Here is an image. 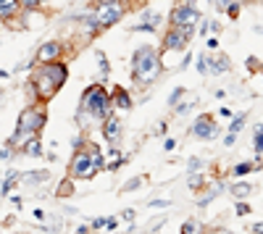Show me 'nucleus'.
I'll use <instances>...</instances> for the list:
<instances>
[{"label": "nucleus", "mask_w": 263, "mask_h": 234, "mask_svg": "<svg viewBox=\"0 0 263 234\" xmlns=\"http://www.w3.org/2000/svg\"><path fill=\"white\" fill-rule=\"evenodd\" d=\"M95 150L98 145H90V147H79L77 155L71 158V166H69V174L71 179H92L98 166H95Z\"/></svg>", "instance_id": "nucleus-5"}, {"label": "nucleus", "mask_w": 263, "mask_h": 234, "mask_svg": "<svg viewBox=\"0 0 263 234\" xmlns=\"http://www.w3.org/2000/svg\"><path fill=\"white\" fill-rule=\"evenodd\" d=\"M18 179H21V177H18V171H13V168H11V171H6V182L0 184V192L8 195V192H11V187H13Z\"/></svg>", "instance_id": "nucleus-20"}, {"label": "nucleus", "mask_w": 263, "mask_h": 234, "mask_svg": "<svg viewBox=\"0 0 263 234\" xmlns=\"http://www.w3.org/2000/svg\"><path fill=\"white\" fill-rule=\"evenodd\" d=\"M218 124H216V119L213 116H208V113H203L200 119H197L195 124H192V134L197 137V140H216L218 137Z\"/></svg>", "instance_id": "nucleus-9"}, {"label": "nucleus", "mask_w": 263, "mask_h": 234, "mask_svg": "<svg viewBox=\"0 0 263 234\" xmlns=\"http://www.w3.org/2000/svg\"><path fill=\"white\" fill-rule=\"evenodd\" d=\"M195 34V29H179V27H171L166 34H163V48H161V53H182V50H187V42H190V37Z\"/></svg>", "instance_id": "nucleus-8"}, {"label": "nucleus", "mask_w": 263, "mask_h": 234, "mask_svg": "<svg viewBox=\"0 0 263 234\" xmlns=\"http://www.w3.org/2000/svg\"><path fill=\"white\" fill-rule=\"evenodd\" d=\"M190 108H192V100H190V103H182L179 108H177V113H179V116H187V113H190Z\"/></svg>", "instance_id": "nucleus-33"}, {"label": "nucleus", "mask_w": 263, "mask_h": 234, "mask_svg": "<svg viewBox=\"0 0 263 234\" xmlns=\"http://www.w3.org/2000/svg\"><path fill=\"white\" fill-rule=\"evenodd\" d=\"M21 6L18 0H0V21H11L16 16H21Z\"/></svg>", "instance_id": "nucleus-13"}, {"label": "nucleus", "mask_w": 263, "mask_h": 234, "mask_svg": "<svg viewBox=\"0 0 263 234\" xmlns=\"http://www.w3.org/2000/svg\"><path fill=\"white\" fill-rule=\"evenodd\" d=\"M126 13V3L124 0H103L95 11V32H103L108 27H114L116 21H121Z\"/></svg>", "instance_id": "nucleus-6"}, {"label": "nucleus", "mask_w": 263, "mask_h": 234, "mask_svg": "<svg viewBox=\"0 0 263 234\" xmlns=\"http://www.w3.org/2000/svg\"><path fill=\"white\" fill-rule=\"evenodd\" d=\"M163 71V61H161V50H156L153 45H140L132 55V76L140 84H153Z\"/></svg>", "instance_id": "nucleus-2"}, {"label": "nucleus", "mask_w": 263, "mask_h": 234, "mask_svg": "<svg viewBox=\"0 0 263 234\" xmlns=\"http://www.w3.org/2000/svg\"><path fill=\"white\" fill-rule=\"evenodd\" d=\"M208 48H211V50H216V48H218V40H216V37H211V40H208Z\"/></svg>", "instance_id": "nucleus-41"}, {"label": "nucleus", "mask_w": 263, "mask_h": 234, "mask_svg": "<svg viewBox=\"0 0 263 234\" xmlns=\"http://www.w3.org/2000/svg\"><path fill=\"white\" fill-rule=\"evenodd\" d=\"M18 3L24 6V8H40L42 3H45V0H18Z\"/></svg>", "instance_id": "nucleus-31"}, {"label": "nucleus", "mask_w": 263, "mask_h": 234, "mask_svg": "<svg viewBox=\"0 0 263 234\" xmlns=\"http://www.w3.org/2000/svg\"><path fill=\"white\" fill-rule=\"evenodd\" d=\"M163 147H166V150H174V147H177V142H174V140H166Z\"/></svg>", "instance_id": "nucleus-40"}, {"label": "nucleus", "mask_w": 263, "mask_h": 234, "mask_svg": "<svg viewBox=\"0 0 263 234\" xmlns=\"http://www.w3.org/2000/svg\"><path fill=\"white\" fill-rule=\"evenodd\" d=\"M48 121V113H45V105H29V108L21 111L18 116V124H16V134L6 140L8 147H18V145H24L32 134H40L42 132V126H45Z\"/></svg>", "instance_id": "nucleus-3"}, {"label": "nucleus", "mask_w": 263, "mask_h": 234, "mask_svg": "<svg viewBox=\"0 0 263 234\" xmlns=\"http://www.w3.org/2000/svg\"><path fill=\"white\" fill-rule=\"evenodd\" d=\"M103 134H105V140L111 142V145H116V142L121 140V121H119L114 113L103 121Z\"/></svg>", "instance_id": "nucleus-12"}, {"label": "nucleus", "mask_w": 263, "mask_h": 234, "mask_svg": "<svg viewBox=\"0 0 263 234\" xmlns=\"http://www.w3.org/2000/svg\"><path fill=\"white\" fill-rule=\"evenodd\" d=\"M221 187H224L221 182H216V184H213V187L208 189V192H203V198L197 200V203H200V208H203V205H208V203H211V200H213V198L218 195V189H221Z\"/></svg>", "instance_id": "nucleus-22"}, {"label": "nucleus", "mask_w": 263, "mask_h": 234, "mask_svg": "<svg viewBox=\"0 0 263 234\" xmlns=\"http://www.w3.org/2000/svg\"><path fill=\"white\" fill-rule=\"evenodd\" d=\"M250 171H253V163H237V166L232 168V174L239 177V179H242L245 174H250Z\"/></svg>", "instance_id": "nucleus-23"}, {"label": "nucleus", "mask_w": 263, "mask_h": 234, "mask_svg": "<svg viewBox=\"0 0 263 234\" xmlns=\"http://www.w3.org/2000/svg\"><path fill=\"white\" fill-rule=\"evenodd\" d=\"M121 219L132 224V221H135V219H137V213H135V210H132V208H126V210H124V213H121Z\"/></svg>", "instance_id": "nucleus-32"}, {"label": "nucleus", "mask_w": 263, "mask_h": 234, "mask_svg": "<svg viewBox=\"0 0 263 234\" xmlns=\"http://www.w3.org/2000/svg\"><path fill=\"white\" fill-rule=\"evenodd\" d=\"M114 103H116V108H119V111H129V108H132V98H129V92L121 90V87H116V92H114Z\"/></svg>", "instance_id": "nucleus-17"}, {"label": "nucleus", "mask_w": 263, "mask_h": 234, "mask_svg": "<svg viewBox=\"0 0 263 234\" xmlns=\"http://www.w3.org/2000/svg\"><path fill=\"white\" fill-rule=\"evenodd\" d=\"M232 69V63L227 55H218V58H211L208 61V74H227Z\"/></svg>", "instance_id": "nucleus-16"}, {"label": "nucleus", "mask_w": 263, "mask_h": 234, "mask_svg": "<svg viewBox=\"0 0 263 234\" xmlns=\"http://www.w3.org/2000/svg\"><path fill=\"white\" fill-rule=\"evenodd\" d=\"M61 55H63V45L58 40H48V42H42V45L37 48L34 61L37 63H53V61H61Z\"/></svg>", "instance_id": "nucleus-10"}, {"label": "nucleus", "mask_w": 263, "mask_h": 234, "mask_svg": "<svg viewBox=\"0 0 263 234\" xmlns=\"http://www.w3.org/2000/svg\"><path fill=\"white\" fill-rule=\"evenodd\" d=\"M95 58H98V63H100V74H103V76H108V74H111V66H108V58H105L100 50L95 53Z\"/></svg>", "instance_id": "nucleus-25"}, {"label": "nucleus", "mask_w": 263, "mask_h": 234, "mask_svg": "<svg viewBox=\"0 0 263 234\" xmlns=\"http://www.w3.org/2000/svg\"><path fill=\"white\" fill-rule=\"evenodd\" d=\"M147 205H150V208H166V205H171V203H168V200H150Z\"/></svg>", "instance_id": "nucleus-34"}, {"label": "nucleus", "mask_w": 263, "mask_h": 234, "mask_svg": "<svg viewBox=\"0 0 263 234\" xmlns=\"http://www.w3.org/2000/svg\"><path fill=\"white\" fill-rule=\"evenodd\" d=\"M158 24H161V13L147 8V11L140 13V21L132 29H135V32H158Z\"/></svg>", "instance_id": "nucleus-11"}, {"label": "nucleus", "mask_w": 263, "mask_h": 234, "mask_svg": "<svg viewBox=\"0 0 263 234\" xmlns=\"http://www.w3.org/2000/svg\"><path fill=\"white\" fill-rule=\"evenodd\" d=\"M234 210H237V216H248V213H250V205H248V203H242V200H239Z\"/></svg>", "instance_id": "nucleus-30"}, {"label": "nucleus", "mask_w": 263, "mask_h": 234, "mask_svg": "<svg viewBox=\"0 0 263 234\" xmlns=\"http://www.w3.org/2000/svg\"><path fill=\"white\" fill-rule=\"evenodd\" d=\"M237 3H242V6H245V3H250V0H237Z\"/></svg>", "instance_id": "nucleus-44"}, {"label": "nucleus", "mask_w": 263, "mask_h": 234, "mask_svg": "<svg viewBox=\"0 0 263 234\" xmlns=\"http://www.w3.org/2000/svg\"><path fill=\"white\" fill-rule=\"evenodd\" d=\"M200 11H197L192 3H184V6H177L171 11V27H179V29H195L200 24Z\"/></svg>", "instance_id": "nucleus-7"}, {"label": "nucleus", "mask_w": 263, "mask_h": 234, "mask_svg": "<svg viewBox=\"0 0 263 234\" xmlns=\"http://www.w3.org/2000/svg\"><path fill=\"white\" fill-rule=\"evenodd\" d=\"M182 231H184V234H195V231H200V224H195V221H184V224H182Z\"/></svg>", "instance_id": "nucleus-29"}, {"label": "nucleus", "mask_w": 263, "mask_h": 234, "mask_svg": "<svg viewBox=\"0 0 263 234\" xmlns=\"http://www.w3.org/2000/svg\"><path fill=\"white\" fill-rule=\"evenodd\" d=\"M32 216H34L37 221H45V210H40V208H34V210H32Z\"/></svg>", "instance_id": "nucleus-37"}, {"label": "nucleus", "mask_w": 263, "mask_h": 234, "mask_svg": "<svg viewBox=\"0 0 263 234\" xmlns=\"http://www.w3.org/2000/svg\"><path fill=\"white\" fill-rule=\"evenodd\" d=\"M111 103L114 98L105 92L103 84H90V87L84 90L82 95V103H79V113H87V116H92L98 121H105L108 116H111Z\"/></svg>", "instance_id": "nucleus-4"}, {"label": "nucleus", "mask_w": 263, "mask_h": 234, "mask_svg": "<svg viewBox=\"0 0 263 234\" xmlns=\"http://www.w3.org/2000/svg\"><path fill=\"white\" fill-rule=\"evenodd\" d=\"M21 153L24 155H29V158H37V155H42V142H40V134H32L24 145H21Z\"/></svg>", "instance_id": "nucleus-14"}, {"label": "nucleus", "mask_w": 263, "mask_h": 234, "mask_svg": "<svg viewBox=\"0 0 263 234\" xmlns=\"http://www.w3.org/2000/svg\"><path fill=\"white\" fill-rule=\"evenodd\" d=\"M8 76H11L8 71H3V69H0V79H8Z\"/></svg>", "instance_id": "nucleus-43"}, {"label": "nucleus", "mask_w": 263, "mask_h": 234, "mask_svg": "<svg viewBox=\"0 0 263 234\" xmlns=\"http://www.w3.org/2000/svg\"><path fill=\"white\" fill-rule=\"evenodd\" d=\"M195 66H197V71H200V74H208V58L205 55H197Z\"/></svg>", "instance_id": "nucleus-28"}, {"label": "nucleus", "mask_w": 263, "mask_h": 234, "mask_svg": "<svg viewBox=\"0 0 263 234\" xmlns=\"http://www.w3.org/2000/svg\"><path fill=\"white\" fill-rule=\"evenodd\" d=\"M203 182H205V179H203V174H197V171H192V174H190V179H187L190 189H200V187H203Z\"/></svg>", "instance_id": "nucleus-24"}, {"label": "nucleus", "mask_w": 263, "mask_h": 234, "mask_svg": "<svg viewBox=\"0 0 263 234\" xmlns=\"http://www.w3.org/2000/svg\"><path fill=\"white\" fill-rule=\"evenodd\" d=\"M66 79H69V69H66L61 61L40 63V69H34V74H32V82L27 84V90L32 92V100L45 103L63 87Z\"/></svg>", "instance_id": "nucleus-1"}, {"label": "nucleus", "mask_w": 263, "mask_h": 234, "mask_svg": "<svg viewBox=\"0 0 263 234\" xmlns=\"http://www.w3.org/2000/svg\"><path fill=\"white\" fill-rule=\"evenodd\" d=\"M182 98H184V87H177V90H174V92L168 95V105H177Z\"/></svg>", "instance_id": "nucleus-27"}, {"label": "nucleus", "mask_w": 263, "mask_h": 234, "mask_svg": "<svg viewBox=\"0 0 263 234\" xmlns=\"http://www.w3.org/2000/svg\"><path fill=\"white\" fill-rule=\"evenodd\" d=\"M21 179H24L27 184H40V182H48V171L40 168V171H29L27 177H21Z\"/></svg>", "instance_id": "nucleus-21"}, {"label": "nucleus", "mask_w": 263, "mask_h": 234, "mask_svg": "<svg viewBox=\"0 0 263 234\" xmlns=\"http://www.w3.org/2000/svg\"><path fill=\"white\" fill-rule=\"evenodd\" d=\"M197 168H200V161H197V158H192V161H190V166H187V171L192 174V171H197Z\"/></svg>", "instance_id": "nucleus-35"}, {"label": "nucleus", "mask_w": 263, "mask_h": 234, "mask_svg": "<svg viewBox=\"0 0 263 234\" xmlns=\"http://www.w3.org/2000/svg\"><path fill=\"white\" fill-rule=\"evenodd\" d=\"M250 192H253V187H250L248 182H237V184H232V195H234L237 200H245Z\"/></svg>", "instance_id": "nucleus-18"}, {"label": "nucleus", "mask_w": 263, "mask_h": 234, "mask_svg": "<svg viewBox=\"0 0 263 234\" xmlns=\"http://www.w3.org/2000/svg\"><path fill=\"white\" fill-rule=\"evenodd\" d=\"M253 231H258V234H263V221H260V224H255V226H253Z\"/></svg>", "instance_id": "nucleus-42"}, {"label": "nucleus", "mask_w": 263, "mask_h": 234, "mask_svg": "<svg viewBox=\"0 0 263 234\" xmlns=\"http://www.w3.org/2000/svg\"><path fill=\"white\" fill-rule=\"evenodd\" d=\"M119 226V219H105V229H116Z\"/></svg>", "instance_id": "nucleus-38"}, {"label": "nucleus", "mask_w": 263, "mask_h": 234, "mask_svg": "<svg viewBox=\"0 0 263 234\" xmlns=\"http://www.w3.org/2000/svg\"><path fill=\"white\" fill-rule=\"evenodd\" d=\"M156 132H158V134H166V121H158V126H156Z\"/></svg>", "instance_id": "nucleus-39"}, {"label": "nucleus", "mask_w": 263, "mask_h": 234, "mask_svg": "<svg viewBox=\"0 0 263 234\" xmlns=\"http://www.w3.org/2000/svg\"><path fill=\"white\" fill-rule=\"evenodd\" d=\"M253 147H255V155L263 158V124H258L253 132Z\"/></svg>", "instance_id": "nucleus-19"}, {"label": "nucleus", "mask_w": 263, "mask_h": 234, "mask_svg": "<svg viewBox=\"0 0 263 234\" xmlns=\"http://www.w3.org/2000/svg\"><path fill=\"white\" fill-rule=\"evenodd\" d=\"M140 184H142V179H140V177H132V179L121 187V192H132V189H137Z\"/></svg>", "instance_id": "nucleus-26"}, {"label": "nucleus", "mask_w": 263, "mask_h": 234, "mask_svg": "<svg viewBox=\"0 0 263 234\" xmlns=\"http://www.w3.org/2000/svg\"><path fill=\"white\" fill-rule=\"evenodd\" d=\"M90 226H92V231H95V229H105V219H95Z\"/></svg>", "instance_id": "nucleus-36"}, {"label": "nucleus", "mask_w": 263, "mask_h": 234, "mask_svg": "<svg viewBox=\"0 0 263 234\" xmlns=\"http://www.w3.org/2000/svg\"><path fill=\"white\" fill-rule=\"evenodd\" d=\"M242 124H245V113L232 119V126H229V132H227V137H224V145H227V147H232V145L237 142V134H239V129H242Z\"/></svg>", "instance_id": "nucleus-15"}]
</instances>
